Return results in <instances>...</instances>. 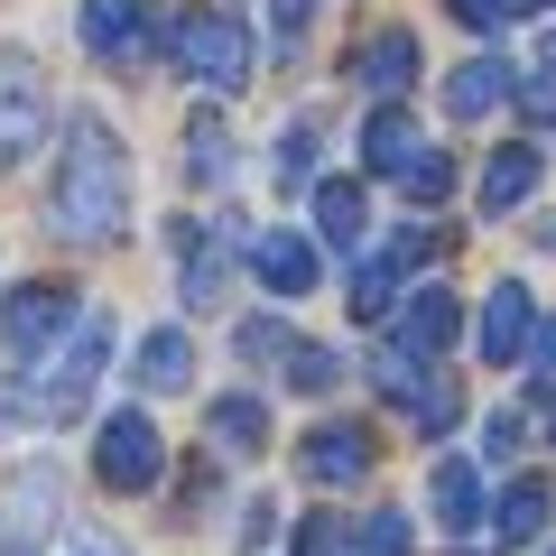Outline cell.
<instances>
[{"instance_id": "6da1fadb", "label": "cell", "mask_w": 556, "mask_h": 556, "mask_svg": "<svg viewBox=\"0 0 556 556\" xmlns=\"http://www.w3.org/2000/svg\"><path fill=\"white\" fill-rule=\"evenodd\" d=\"M47 223L65 241H121V223H130V149H121L112 121H93V112L65 121L56 177H47Z\"/></svg>"}, {"instance_id": "7a4b0ae2", "label": "cell", "mask_w": 556, "mask_h": 556, "mask_svg": "<svg viewBox=\"0 0 556 556\" xmlns=\"http://www.w3.org/2000/svg\"><path fill=\"white\" fill-rule=\"evenodd\" d=\"M102 362H112V316H102V306H84V316H75V325H65V334L20 371V390H28L20 408H28V417H47V427H56V417H75V408H84V390L102 380Z\"/></svg>"}, {"instance_id": "3957f363", "label": "cell", "mask_w": 556, "mask_h": 556, "mask_svg": "<svg viewBox=\"0 0 556 556\" xmlns=\"http://www.w3.org/2000/svg\"><path fill=\"white\" fill-rule=\"evenodd\" d=\"M167 56H177V75L214 84V93H241V84L260 75L251 28H241L232 10H214V0H195V10H177V20H167Z\"/></svg>"}, {"instance_id": "277c9868", "label": "cell", "mask_w": 556, "mask_h": 556, "mask_svg": "<svg viewBox=\"0 0 556 556\" xmlns=\"http://www.w3.org/2000/svg\"><path fill=\"white\" fill-rule=\"evenodd\" d=\"M75 38H84V56H93L102 75H149V65L167 56V20L149 0H84Z\"/></svg>"}, {"instance_id": "5b68a950", "label": "cell", "mask_w": 556, "mask_h": 556, "mask_svg": "<svg viewBox=\"0 0 556 556\" xmlns=\"http://www.w3.org/2000/svg\"><path fill=\"white\" fill-rule=\"evenodd\" d=\"M93 473H102V492H149L167 473V445L149 427V408H112L93 427Z\"/></svg>"}, {"instance_id": "8992f818", "label": "cell", "mask_w": 556, "mask_h": 556, "mask_svg": "<svg viewBox=\"0 0 556 556\" xmlns=\"http://www.w3.org/2000/svg\"><path fill=\"white\" fill-rule=\"evenodd\" d=\"M167 251H177V306H186V316H214L223 288H232L241 241H214L195 214H177V223H167Z\"/></svg>"}, {"instance_id": "52a82bcc", "label": "cell", "mask_w": 556, "mask_h": 556, "mask_svg": "<svg viewBox=\"0 0 556 556\" xmlns=\"http://www.w3.org/2000/svg\"><path fill=\"white\" fill-rule=\"evenodd\" d=\"M75 316H84V298H75V288H56V278H28L20 298L0 306V343H10V362L28 371V362H38V353H47V343H56Z\"/></svg>"}, {"instance_id": "ba28073f", "label": "cell", "mask_w": 556, "mask_h": 556, "mask_svg": "<svg viewBox=\"0 0 556 556\" xmlns=\"http://www.w3.org/2000/svg\"><path fill=\"white\" fill-rule=\"evenodd\" d=\"M437 251V232L427 223H408V232H390L380 251H362V269H353V316H390L399 298H408V269Z\"/></svg>"}, {"instance_id": "9c48e42d", "label": "cell", "mask_w": 556, "mask_h": 556, "mask_svg": "<svg viewBox=\"0 0 556 556\" xmlns=\"http://www.w3.org/2000/svg\"><path fill=\"white\" fill-rule=\"evenodd\" d=\"M380 464L371 427H353V417H325V427H306L298 437V473L316 482V492H343V482H362Z\"/></svg>"}, {"instance_id": "30bf717a", "label": "cell", "mask_w": 556, "mask_h": 556, "mask_svg": "<svg viewBox=\"0 0 556 556\" xmlns=\"http://www.w3.org/2000/svg\"><path fill=\"white\" fill-rule=\"evenodd\" d=\"M47 121H56L47 112V75L28 56H0V167H20L47 139Z\"/></svg>"}, {"instance_id": "8fae6325", "label": "cell", "mask_w": 556, "mask_h": 556, "mask_svg": "<svg viewBox=\"0 0 556 556\" xmlns=\"http://www.w3.org/2000/svg\"><path fill=\"white\" fill-rule=\"evenodd\" d=\"M241 269H251L269 298H306V288H316V232H288V223H269V232L241 241Z\"/></svg>"}, {"instance_id": "7c38bea8", "label": "cell", "mask_w": 556, "mask_h": 556, "mask_svg": "<svg viewBox=\"0 0 556 556\" xmlns=\"http://www.w3.org/2000/svg\"><path fill=\"white\" fill-rule=\"evenodd\" d=\"M390 316H399V334H390V343H408V353H427V362H437L445 343L464 334V298H455V288H408Z\"/></svg>"}, {"instance_id": "4fadbf2b", "label": "cell", "mask_w": 556, "mask_h": 556, "mask_svg": "<svg viewBox=\"0 0 556 556\" xmlns=\"http://www.w3.org/2000/svg\"><path fill=\"white\" fill-rule=\"evenodd\" d=\"M529 325H538V298L519 288V278H501L492 298H482V362H492V371H510V362L529 353Z\"/></svg>"}, {"instance_id": "5bb4252c", "label": "cell", "mask_w": 556, "mask_h": 556, "mask_svg": "<svg viewBox=\"0 0 556 556\" xmlns=\"http://www.w3.org/2000/svg\"><path fill=\"white\" fill-rule=\"evenodd\" d=\"M427 501H437V529L445 538H473V529H492V501H482V473L464 455H445L437 473H427Z\"/></svg>"}, {"instance_id": "9a60e30c", "label": "cell", "mask_w": 556, "mask_h": 556, "mask_svg": "<svg viewBox=\"0 0 556 556\" xmlns=\"http://www.w3.org/2000/svg\"><path fill=\"white\" fill-rule=\"evenodd\" d=\"M130 380H139L149 399H159V390L177 399L186 380H195V343H186V325H149V334L130 343Z\"/></svg>"}, {"instance_id": "2e32d148", "label": "cell", "mask_w": 556, "mask_h": 556, "mask_svg": "<svg viewBox=\"0 0 556 556\" xmlns=\"http://www.w3.org/2000/svg\"><path fill=\"white\" fill-rule=\"evenodd\" d=\"M204 445H214V455H260V445H269V408H260L251 390H223L214 408H204Z\"/></svg>"}, {"instance_id": "e0dca14e", "label": "cell", "mask_w": 556, "mask_h": 556, "mask_svg": "<svg viewBox=\"0 0 556 556\" xmlns=\"http://www.w3.org/2000/svg\"><path fill=\"white\" fill-rule=\"evenodd\" d=\"M538 167H547V159H538V149H529V139H510V149H492V167H482V214H519V204H529L538 195Z\"/></svg>"}, {"instance_id": "ac0fdd59", "label": "cell", "mask_w": 556, "mask_h": 556, "mask_svg": "<svg viewBox=\"0 0 556 556\" xmlns=\"http://www.w3.org/2000/svg\"><path fill=\"white\" fill-rule=\"evenodd\" d=\"M353 75L371 84L380 102H399V93H408V84H417V38H408V28H380V38H362Z\"/></svg>"}, {"instance_id": "d6986e66", "label": "cell", "mask_w": 556, "mask_h": 556, "mask_svg": "<svg viewBox=\"0 0 556 556\" xmlns=\"http://www.w3.org/2000/svg\"><path fill=\"white\" fill-rule=\"evenodd\" d=\"M306 195H316V241L362 251V232H371V204H362V186H353V177H316Z\"/></svg>"}, {"instance_id": "ffe728a7", "label": "cell", "mask_w": 556, "mask_h": 556, "mask_svg": "<svg viewBox=\"0 0 556 556\" xmlns=\"http://www.w3.org/2000/svg\"><path fill=\"white\" fill-rule=\"evenodd\" d=\"M417 149H427V139H417V121L399 112V102H380V112L362 121V167H371V177H408Z\"/></svg>"}, {"instance_id": "44dd1931", "label": "cell", "mask_w": 556, "mask_h": 556, "mask_svg": "<svg viewBox=\"0 0 556 556\" xmlns=\"http://www.w3.org/2000/svg\"><path fill=\"white\" fill-rule=\"evenodd\" d=\"M501 93H510V65H501V56H464L455 75H445V112H455V121H482Z\"/></svg>"}, {"instance_id": "7402d4cb", "label": "cell", "mask_w": 556, "mask_h": 556, "mask_svg": "<svg viewBox=\"0 0 556 556\" xmlns=\"http://www.w3.org/2000/svg\"><path fill=\"white\" fill-rule=\"evenodd\" d=\"M538 529H547V482H538V473H519L510 492L492 501V538H501V547H529Z\"/></svg>"}, {"instance_id": "603a6c76", "label": "cell", "mask_w": 556, "mask_h": 556, "mask_svg": "<svg viewBox=\"0 0 556 556\" xmlns=\"http://www.w3.org/2000/svg\"><path fill=\"white\" fill-rule=\"evenodd\" d=\"M186 177L195 186H232V130H223V112L186 121Z\"/></svg>"}, {"instance_id": "cb8c5ba5", "label": "cell", "mask_w": 556, "mask_h": 556, "mask_svg": "<svg viewBox=\"0 0 556 556\" xmlns=\"http://www.w3.org/2000/svg\"><path fill=\"white\" fill-rule=\"evenodd\" d=\"M316 149H325V121H288V130H278V186H298V195H306V186H316Z\"/></svg>"}, {"instance_id": "d4e9b609", "label": "cell", "mask_w": 556, "mask_h": 556, "mask_svg": "<svg viewBox=\"0 0 556 556\" xmlns=\"http://www.w3.org/2000/svg\"><path fill=\"white\" fill-rule=\"evenodd\" d=\"M278 380H288V390H306V399H325V390H334V380H343V362H334V343H288V362H278Z\"/></svg>"}, {"instance_id": "484cf974", "label": "cell", "mask_w": 556, "mask_h": 556, "mask_svg": "<svg viewBox=\"0 0 556 556\" xmlns=\"http://www.w3.org/2000/svg\"><path fill=\"white\" fill-rule=\"evenodd\" d=\"M353 556H417L408 510H371V519H362V538H353Z\"/></svg>"}, {"instance_id": "4316f807", "label": "cell", "mask_w": 556, "mask_h": 556, "mask_svg": "<svg viewBox=\"0 0 556 556\" xmlns=\"http://www.w3.org/2000/svg\"><path fill=\"white\" fill-rule=\"evenodd\" d=\"M399 186H408V204H445V195H455V159H445V149H417Z\"/></svg>"}, {"instance_id": "83f0119b", "label": "cell", "mask_w": 556, "mask_h": 556, "mask_svg": "<svg viewBox=\"0 0 556 556\" xmlns=\"http://www.w3.org/2000/svg\"><path fill=\"white\" fill-rule=\"evenodd\" d=\"M288 343H298V334H288L278 316H251V325H232V353H241V362H288Z\"/></svg>"}, {"instance_id": "f1b7e54d", "label": "cell", "mask_w": 556, "mask_h": 556, "mask_svg": "<svg viewBox=\"0 0 556 556\" xmlns=\"http://www.w3.org/2000/svg\"><path fill=\"white\" fill-rule=\"evenodd\" d=\"M306 28H316V0H269V38L288 47V56L306 47Z\"/></svg>"}, {"instance_id": "f546056e", "label": "cell", "mask_w": 556, "mask_h": 556, "mask_svg": "<svg viewBox=\"0 0 556 556\" xmlns=\"http://www.w3.org/2000/svg\"><path fill=\"white\" fill-rule=\"evenodd\" d=\"M298 556H353V538H343V519H298Z\"/></svg>"}, {"instance_id": "4dcf8cb0", "label": "cell", "mask_w": 556, "mask_h": 556, "mask_svg": "<svg viewBox=\"0 0 556 556\" xmlns=\"http://www.w3.org/2000/svg\"><path fill=\"white\" fill-rule=\"evenodd\" d=\"M519 362H529L538 390H556V325H529V353H519Z\"/></svg>"}, {"instance_id": "1f68e13d", "label": "cell", "mask_w": 556, "mask_h": 556, "mask_svg": "<svg viewBox=\"0 0 556 556\" xmlns=\"http://www.w3.org/2000/svg\"><path fill=\"white\" fill-rule=\"evenodd\" d=\"M519 437H529V427H519V408H501L492 427H482V455H501V464H510V455H519Z\"/></svg>"}, {"instance_id": "d6a6232c", "label": "cell", "mask_w": 556, "mask_h": 556, "mask_svg": "<svg viewBox=\"0 0 556 556\" xmlns=\"http://www.w3.org/2000/svg\"><path fill=\"white\" fill-rule=\"evenodd\" d=\"M464 28H510V0H445Z\"/></svg>"}, {"instance_id": "836d02e7", "label": "cell", "mask_w": 556, "mask_h": 556, "mask_svg": "<svg viewBox=\"0 0 556 556\" xmlns=\"http://www.w3.org/2000/svg\"><path fill=\"white\" fill-rule=\"evenodd\" d=\"M269 529H278V510H269V501H251V510H241V547H269Z\"/></svg>"}, {"instance_id": "e575fe53", "label": "cell", "mask_w": 556, "mask_h": 556, "mask_svg": "<svg viewBox=\"0 0 556 556\" xmlns=\"http://www.w3.org/2000/svg\"><path fill=\"white\" fill-rule=\"evenodd\" d=\"M75 556H121V547H112V538H75Z\"/></svg>"}, {"instance_id": "d590c367", "label": "cell", "mask_w": 556, "mask_h": 556, "mask_svg": "<svg viewBox=\"0 0 556 556\" xmlns=\"http://www.w3.org/2000/svg\"><path fill=\"white\" fill-rule=\"evenodd\" d=\"M538 10H547V0H510V20H538Z\"/></svg>"}]
</instances>
